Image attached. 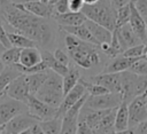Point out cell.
<instances>
[{"mask_svg":"<svg viewBox=\"0 0 147 134\" xmlns=\"http://www.w3.org/2000/svg\"><path fill=\"white\" fill-rule=\"evenodd\" d=\"M1 14L9 27L14 32L22 33L32 39L38 47L46 49L55 42V30L48 19L38 17L9 0H0Z\"/></svg>","mask_w":147,"mask_h":134,"instance_id":"1","label":"cell"},{"mask_svg":"<svg viewBox=\"0 0 147 134\" xmlns=\"http://www.w3.org/2000/svg\"><path fill=\"white\" fill-rule=\"evenodd\" d=\"M82 11L84 15L108 30L113 31L116 27V11L110 0H99L93 5H84Z\"/></svg>","mask_w":147,"mask_h":134,"instance_id":"2","label":"cell"},{"mask_svg":"<svg viewBox=\"0 0 147 134\" xmlns=\"http://www.w3.org/2000/svg\"><path fill=\"white\" fill-rule=\"evenodd\" d=\"M68 55L71 61L79 68L91 69L92 66L100 64L101 56H103L105 54L100 50L99 45L80 40L76 47L68 50Z\"/></svg>","mask_w":147,"mask_h":134,"instance_id":"3","label":"cell"},{"mask_svg":"<svg viewBox=\"0 0 147 134\" xmlns=\"http://www.w3.org/2000/svg\"><path fill=\"white\" fill-rule=\"evenodd\" d=\"M36 96L42 102L54 108H59L64 97L62 76L51 70L46 80L36 93Z\"/></svg>","mask_w":147,"mask_h":134,"instance_id":"4","label":"cell"},{"mask_svg":"<svg viewBox=\"0 0 147 134\" xmlns=\"http://www.w3.org/2000/svg\"><path fill=\"white\" fill-rule=\"evenodd\" d=\"M28 112V105L6 94L0 97V127L20 113Z\"/></svg>","mask_w":147,"mask_h":134,"instance_id":"5","label":"cell"},{"mask_svg":"<svg viewBox=\"0 0 147 134\" xmlns=\"http://www.w3.org/2000/svg\"><path fill=\"white\" fill-rule=\"evenodd\" d=\"M28 112L38 121L48 120L57 116V108H54L41 100H39L36 95H31L26 103Z\"/></svg>","mask_w":147,"mask_h":134,"instance_id":"6","label":"cell"},{"mask_svg":"<svg viewBox=\"0 0 147 134\" xmlns=\"http://www.w3.org/2000/svg\"><path fill=\"white\" fill-rule=\"evenodd\" d=\"M122 101H123V98H122L121 93L109 92V93H106L102 95H96V96L88 95L85 103H84V107L95 109V110L113 109V108L118 107Z\"/></svg>","mask_w":147,"mask_h":134,"instance_id":"7","label":"cell"},{"mask_svg":"<svg viewBox=\"0 0 147 134\" xmlns=\"http://www.w3.org/2000/svg\"><path fill=\"white\" fill-rule=\"evenodd\" d=\"M6 95L26 104L29 101V97L31 96L26 74L22 73L17 76L15 79H13L6 88Z\"/></svg>","mask_w":147,"mask_h":134,"instance_id":"8","label":"cell"},{"mask_svg":"<svg viewBox=\"0 0 147 134\" xmlns=\"http://www.w3.org/2000/svg\"><path fill=\"white\" fill-rule=\"evenodd\" d=\"M36 123H38V120L34 119L29 112L20 113L1 126L0 134H18L22 131L30 128Z\"/></svg>","mask_w":147,"mask_h":134,"instance_id":"9","label":"cell"},{"mask_svg":"<svg viewBox=\"0 0 147 134\" xmlns=\"http://www.w3.org/2000/svg\"><path fill=\"white\" fill-rule=\"evenodd\" d=\"M147 120V108L144 94L133 97L129 103V127H136Z\"/></svg>","mask_w":147,"mask_h":134,"instance_id":"10","label":"cell"},{"mask_svg":"<svg viewBox=\"0 0 147 134\" xmlns=\"http://www.w3.org/2000/svg\"><path fill=\"white\" fill-rule=\"evenodd\" d=\"M86 80L99 84L111 93H121V72H101Z\"/></svg>","mask_w":147,"mask_h":134,"instance_id":"11","label":"cell"},{"mask_svg":"<svg viewBox=\"0 0 147 134\" xmlns=\"http://www.w3.org/2000/svg\"><path fill=\"white\" fill-rule=\"evenodd\" d=\"M85 94H87L85 86H84L80 81H78V84L64 95V97H63V100H62L60 107L57 108V116L63 117L64 113H65L77 101H79Z\"/></svg>","mask_w":147,"mask_h":134,"instance_id":"12","label":"cell"},{"mask_svg":"<svg viewBox=\"0 0 147 134\" xmlns=\"http://www.w3.org/2000/svg\"><path fill=\"white\" fill-rule=\"evenodd\" d=\"M116 34H117V38H118V41H119V45H121V48L122 50H126L127 48L130 47H133L136 45H139V44H144L139 38L138 36L134 33V31L132 30L131 25L127 23L121 25V26H117L114 29Z\"/></svg>","mask_w":147,"mask_h":134,"instance_id":"13","label":"cell"},{"mask_svg":"<svg viewBox=\"0 0 147 134\" xmlns=\"http://www.w3.org/2000/svg\"><path fill=\"white\" fill-rule=\"evenodd\" d=\"M20 8L42 18H52L53 17V6L51 2H44L41 0H34L26 3H16Z\"/></svg>","mask_w":147,"mask_h":134,"instance_id":"14","label":"cell"},{"mask_svg":"<svg viewBox=\"0 0 147 134\" xmlns=\"http://www.w3.org/2000/svg\"><path fill=\"white\" fill-rule=\"evenodd\" d=\"M129 24L131 25L132 30L138 36V38L144 44H146L147 42V27H146V23L142 19V17L140 16V14L138 13L137 8L134 7L133 1H131V15H130Z\"/></svg>","mask_w":147,"mask_h":134,"instance_id":"15","label":"cell"},{"mask_svg":"<svg viewBox=\"0 0 147 134\" xmlns=\"http://www.w3.org/2000/svg\"><path fill=\"white\" fill-rule=\"evenodd\" d=\"M52 19L60 26H75L85 23L87 17L84 15L83 11H68L64 14L54 15Z\"/></svg>","mask_w":147,"mask_h":134,"instance_id":"16","label":"cell"},{"mask_svg":"<svg viewBox=\"0 0 147 134\" xmlns=\"http://www.w3.org/2000/svg\"><path fill=\"white\" fill-rule=\"evenodd\" d=\"M137 60L138 58L125 57L121 54L119 56L109 58V61L106 63L102 72H123V71H126L132 66V64Z\"/></svg>","mask_w":147,"mask_h":134,"instance_id":"17","label":"cell"},{"mask_svg":"<svg viewBox=\"0 0 147 134\" xmlns=\"http://www.w3.org/2000/svg\"><path fill=\"white\" fill-rule=\"evenodd\" d=\"M62 31L74 34L75 37H77L78 39L85 41V42H90V44H94V45H99V42L95 40V38L93 37V34L91 33V31L88 30V27L86 26L85 23L79 24V25H75V26H60Z\"/></svg>","mask_w":147,"mask_h":134,"instance_id":"18","label":"cell"},{"mask_svg":"<svg viewBox=\"0 0 147 134\" xmlns=\"http://www.w3.org/2000/svg\"><path fill=\"white\" fill-rule=\"evenodd\" d=\"M86 26L88 27V30L91 31V33L93 34V37L95 38V40L100 44L102 42H110L111 41V36H113V31L108 30L107 27L102 26L101 24L93 22L91 19H86L85 21Z\"/></svg>","mask_w":147,"mask_h":134,"instance_id":"19","label":"cell"},{"mask_svg":"<svg viewBox=\"0 0 147 134\" xmlns=\"http://www.w3.org/2000/svg\"><path fill=\"white\" fill-rule=\"evenodd\" d=\"M42 61L41 50L38 47H29L21 49L20 64L23 66H32Z\"/></svg>","mask_w":147,"mask_h":134,"instance_id":"20","label":"cell"},{"mask_svg":"<svg viewBox=\"0 0 147 134\" xmlns=\"http://www.w3.org/2000/svg\"><path fill=\"white\" fill-rule=\"evenodd\" d=\"M41 57H42V61L46 63L47 68L51 69L52 71H54V72L61 74L62 77L67 73L69 66L62 64L61 62H59V61L55 58L54 54L51 53L48 49H41Z\"/></svg>","mask_w":147,"mask_h":134,"instance_id":"21","label":"cell"},{"mask_svg":"<svg viewBox=\"0 0 147 134\" xmlns=\"http://www.w3.org/2000/svg\"><path fill=\"white\" fill-rule=\"evenodd\" d=\"M82 78L80 76V71L78 69V65H70L69 64V69L67 71V73L62 77V82H63V93L64 95L72 89L79 81V79Z\"/></svg>","mask_w":147,"mask_h":134,"instance_id":"22","label":"cell"},{"mask_svg":"<svg viewBox=\"0 0 147 134\" xmlns=\"http://www.w3.org/2000/svg\"><path fill=\"white\" fill-rule=\"evenodd\" d=\"M127 127H129V103L122 101L116 111L115 131H122Z\"/></svg>","mask_w":147,"mask_h":134,"instance_id":"23","label":"cell"},{"mask_svg":"<svg viewBox=\"0 0 147 134\" xmlns=\"http://www.w3.org/2000/svg\"><path fill=\"white\" fill-rule=\"evenodd\" d=\"M8 39L11 47H17L21 49L29 47H38V45L32 39L18 32H8Z\"/></svg>","mask_w":147,"mask_h":134,"instance_id":"24","label":"cell"},{"mask_svg":"<svg viewBox=\"0 0 147 134\" xmlns=\"http://www.w3.org/2000/svg\"><path fill=\"white\" fill-rule=\"evenodd\" d=\"M49 71H51V69H46V70L37 72V73L26 74L28 82H29V88H30V94L31 95H36V93L38 92V89L41 87V85L46 80L47 76L49 74Z\"/></svg>","mask_w":147,"mask_h":134,"instance_id":"25","label":"cell"},{"mask_svg":"<svg viewBox=\"0 0 147 134\" xmlns=\"http://www.w3.org/2000/svg\"><path fill=\"white\" fill-rule=\"evenodd\" d=\"M20 74H22V73L16 69V66L6 65L3 72L0 74V96L6 94V88L9 85V82Z\"/></svg>","mask_w":147,"mask_h":134,"instance_id":"26","label":"cell"},{"mask_svg":"<svg viewBox=\"0 0 147 134\" xmlns=\"http://www.w3.org/2000/svg\"><path fill=\"white\" fill-rule=\"evenodd\" d=\"M38 123L41 126L45 134H60L61 133V127H62L61 116H55L54 118H51L48 120L38 121Z\"/></svg>","mask_w":147,"mask_h":134,"instance_id":"27","label":"cell"},{"mask_svg":"<svg viewBox=\"0 0 147 134\" xmlns=\"http://www.w3.org/2000/svg\"><path fill=\"white\" fill-rule=\"evenodd\" d=\"M1 60L6 65H15L20 63V55H21V48L17 47H10L3 49V52L0 54Z\"/></svg>","mask_w":147,"mask_h":134,"instance_id":"28","label":"cell"},{"mask_svg":"<svg viewBox=\"0 0 147 134\" xmlns=\"http://www.w3.org/2000/svg\"><path fill=\"white\" fill-rule=\"evenodd\" d=\"M131 15V2L123 7H119L116 11V27L129 22Z\"/></svg>","mask_w":147,"mask_h":134,"instance_id":"29","label":"cell"},{"mask_svg":"<svg viewBox=\"0 0 147 134\" xmlns=\"http://www.w3.org/2000/svg\"><path fill=\"white\" fill-rule=\"evenodd\" d=\"M144 53H145V44H139V45H136L133 47L127 48L126 50H124L122 53V55L125 57L139 58V57L144 56Z\"/></svg>","mask_w":147,"mask_h":134,"instance_id":"30","label":"cell"},{"mask_svg":"<svg viewBox=\"0 0 147 134\" xmlns=\"http://www.w3.org/2000/svg\"><path fill=\"white\" fill-rule=\"evenodd\" d=\"M129 70L132 71V72H134V73H137V74H141V76L147 74V58L145 56L139 57L132 64V66Z\"/></svg>","mask_w":147,"mask_h":134,"instance_id":"31","label":"cell"},{"mask_svg":"<svg viewBox=\"0 0 147 134\" xmlns=\"http://www.w3.org/2000/svg\"><path fill=\"white\" fill-rule=\"evenodd\" d=\"M52 6H53V11H54L53 16L70 11V9H69V0H55V1L52 2Z\"/></svg>","mask_w":147,"mask_h":134,"instance_id":"32","label":"cell"},{"mask_svg":"<svg viewBox=\"0 0 147 134\" xmlns=\"http://www.w3.org/2000/svg\"><path fill=\"white\" fill-rule=\"evenodd\" d=\"M3 23H6L5 18L0 17V45L6 49V48H10L11 45L9 42V39H8V31L5 27Z\"/></svg>","mask_w":147,"mask_h":134,"instance_id":"33","label":"cell"},{"mask_svg":"<svg viewBox=\"0 0 147 134\" xmlns=\"http://www.w3.org/2000/svg\"><path fill=\"white\" fill-rule=\"evenodd\" d=\"M132 1L147 26V0H132Z\"/></svg>","mask_w":147,"mask_h":134,"instance_id":"34","label":"cell"},{"mask_svg":"<svg viewBox=\"0 0 147 134\" xmlns=\"http://www.w3.org/2000/svg\"><path fill=\"white\" fill-rule=\"evenodd\" d=\"M53 54H54L55 58H56L59 62H61L62 64L69 66V64H70V57H69V55H68L67 53H64L62 49L59 48V49H55V52H54Z\"/></svg>","mask_w":147,"mask_h":134,"instance_id":"35","label":"cell"},{"mask_svg":"<svg viewBox=\"0 0 147 134\" xmlns=\"http://www.w3.org/2000/svg\"><path fill=\"white\" fill-rule=\"evenodd\" d=\"M76 134H94L91 126H88L84 121H78L77 125V133Z\"/></svg>","mask_w":147,"mask_h":134,"instance_id":"36","label":"cell"},{"mask_svg":"<svg viewBox=\"0 0 147 134\" xmlns=\"http://www.w3.org/2000/svg\"><path fill=\"white\" fill-rule=\"evenodd\" d=\"M84 5H85L84 0H69L70 11H82Z\"/></svg>","mask_w":147,"mask_h":134,"instance_id":"37","label":"cell"},{"mask_svg":"<svg viewBox=\"0 0 147 134\" xmlns=\"http://www.w3.org/2000/svg\"><path fill=\"white\" fill-rule=\"evenodd\" d=\"M131 1H132V0H110L113 7H114L115 9H118L119 7H123V6H125V5H129Z\"/></svg>","mask_w":147,"mask_h":134,"instance_id":"38","label":"cell"},{"mask_svg":"<svg viewBox=\"0 0 147 134\" xmlns=\"http://www.w3.org/2000/svg\"><path fill=\"white\" fill-rule=\"evenodd\" d=\"M110 134H137V131H136V127H127L122 131H114Z\"/></svg>","mask_w":147,"mask_h":134,"instance_id":"39","label":"cell"},{"mask_svg":"<svg viewBox=\"0 0 147 134\" xmlns=\"http://www.w3.org/2000/svg\"><path fill=\"white\" fill-rule=\"evenodd\" d=\"M136 131H137V134H145V133H147V120H145L141 124H139L138 126H136Z\"/></svg>","mask_w":147,"mask_h":134,"instance_id":"40","label":"cell"},{"mask_svg":"<svg viewBox=\"0 0 147 134\" xmlns=\"http://www.w3.org/2000/svg\"><path fill=\"white\" fill-rule=\"evenodd\" d=\"M31 134H45V132L42 131L39 123H36L34 125L31 126Z\"/></svg>","mask_w":147,"mask_h":134,"instance_id":"41","label":"cell"},{"mask_svg":"<svg viewBox=\"0 0 147 134\" xmlns=\"http://www.w3.org/2000/svg\"><path fill=\"white\" fill-rule=\"evenodd\" d=\"M9 1L13 3H26L30 1H34V0H9Z\"/></svg>","mask_w":147,"mask_h":134,"instance_id":"42","label":"cell"},{"mask_svg":"<svg viewBox=\"0 0 147 134\" xmlns=\"http://www.w3.org/2000/svg\"><path fill=\"white\" fill-rule=\"evenodd\" d=\"M1 54V53H0ZM5 68H6V64L2 62V60H1V55H0V74L3 72V70H5Z\"/></svg>","mask_w":147,"mask_h":134,"instance_id":"43","label":"cell"},{"mask_svg":"<svg viewBox=\"0 0 147 134\" xmlns=\"http://www.w3.org/2000/svg\"><path fill=\"white\" fill-rule=\"evenodd\" d=\"M98 1H99V0H84L85 5H93V3L98 2Z\"/></svg>","mask_w":147,"mask_h":134,"instance_id":"44","label":"cell"},{"mask_svg":"<svg viewBox=\"0 0 147 134\" xmlns=\"http://www.w3.org/2000/svg\"><path fill=\"white\" fill-rule=\"evenodd\" d=\"M18 134H31V127H30V128H26V129H24V131H22V132L18 133Z\"/></svg>","mask_w":147,"mask_h":134,"instance_id":"45","label":"cell"},{"mask_svg":"<svg viewBox=\"0 0 147 134\" xmlns=\"http://www.w3.org/2000/svg\"><path fill=\"white\" fill-rule=\"evenodd\" d=\"M144 56L147 58V42L145 44V53H144Z\"/></svg>","mask_w":147,"mask_h":134,"instance_id":"46","label":"cell"},{"mask_svg":"<svg viewBox=\"0 0 147 134\" xmlns=\"http://www.w3.org/2000/svg\"><path fill=\"white\" fill-rule=\"evenodd\" d=\"M144 98H145V104H146V108H147V93L144 94Z\"/></svg>","mask_w":147,"mask_h":134,"instance_id":"47","label":"cell"},{"mask_svg":"<svg viewBox=\"0 0 147 134\" xmlns=\"http://www.w3.org/2000/svg\"><path fill=\"white\" fill-rule=\"evenodd\" d=\"M41 1H44V2H49V0H41Z\"/></svg>","mask_w":147,"mask_h":134,"instance_id":"48","label":"cell"},{"mask_svg":"<svg viewBox=\"0 0 147 134\" xmlns=\"http://www.w3.org/2000/svg\"><path fill=\"white\" fill-rule=\"evenodd\" d=\"M1 48H3V47H2L1 45H0V53H1ZM3 49H5V48H3Z\"/></svg>","mask_w":147,"mask_h":134,"instance_id":"49","label":"cell"},{"mask_svg":"<svg viewBox=\"0 0 147 134\" xmlns=\"http://www.w3.org/2000/svg\"><path fill=\"white\" fill-rule=\"evenodd\" d=\"M53 1H54V0H49V2H51V3H52V2H53Z\"/></svg>","mask_w":147,"mask_h":134,"instance_id":"50","label":"cell"},{"mask_svg":"<svg viewBox=\"0 0 147 134\" xmlns=\"http://www.w3.org/2000/svg\"><path fill=\"white\" fill-rule=\"evenodd\" d=\"M0 132H1V127H0Z\"/></svg>","mask_w":147,"mask_h":134,"instance_id":"51","label":"cell"},{"mask_svg":"<svg viewBox=\"0 0 147 134\" xmlns=\"http://www.w3.org/2000/svg\"><path fill=\"white\" fill-rule=\"evenodd\" d=\"M145 134H147V133H145Z\"/></svg>","mask_w":147,"mask_h":134,"instance_id":"52","label":"cell"},{"mask_svg":"<svg viewBox=\"0 0 147 134\" xmlns=\"http://www.w3.org/2000/svg\"><path fill=\"white\" fill-rule=\"evenodd\" d=\"M146 27H147V26H146Z\"/></svg>","mask_w":147,"mask_h":134,"instance_id":"53","label":"cell"},{"mask_svg":"<svg viewBox=\"0 0 147 134\" xmlns=\"http://www.w3.org/2000/svg\"><path fill=\"white\" fill-rule=\"evenodd\" d=\"M54 1H55V0H54Z\"/></svg>","mask_w":147,"mask_h":134,"instance_id":"54","label":"cell"}]
</instances>
